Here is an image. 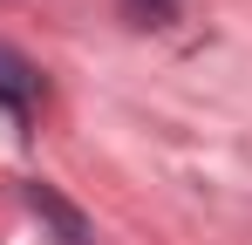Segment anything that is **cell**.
<instances>
[{
	"instance_id": "7a4b0ae2",
	"label": "cell",
	"mask_w": 252,
	"mask_h": 245,
	"mask_svg": "<svg viewBox=\"0 0 252 245\" xmlns=\"http://www.w3.org/2000/svg\"><path fill=\"white\" fill-rule=\"evenodd\" d=\"M28 102H34V75H28V61L0 55V109H7V116H28Z\"/></svg>"
},
{
	"instance_id": "3957f363",
	"label": "cell",
	"mask_w": 252,
	"mask_h": 245,
	"mask_svg": "<svg viewBox=\"0 0 252 245\" xmlns=\"http://www.w3.org/2000/svg\"><path fill=\"white\" fill-rule=\"evenodd\" d=\"M123 14L136 21V28H164L170 14H177V0H123Z\"/></svg>"
},
{
	"instance_id": "6da1fadb",
	"label": "cell",
	"mask_w": 252,
	"mask_h": 245,
	"mask_svg": "<svg viewBox=\"0 0 252 245\" xmlns=\"http://www.w3.org/2000/svg\"><path fill=\"white\" fill-rule=\"evenodd\" d=\"M28 204L41 211L55 232H62V245H89V218H82V211H75L68 198H62L55 184H41V177H34V184H28Z\"/></svg>"
}]
</instances>
